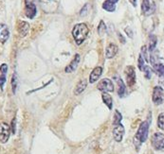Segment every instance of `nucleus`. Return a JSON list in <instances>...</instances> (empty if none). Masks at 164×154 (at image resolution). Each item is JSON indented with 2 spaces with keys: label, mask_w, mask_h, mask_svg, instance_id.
<instances>
[{
  "label": "nucleus",
  "mask_w": 164,
  "mask_h": 154,
  "mask_svg": "<svg viewBox=\"0 0 164 154\" xmlns=\"http://www.w3.org/2000/svg\"><path fill=\"white\" fill-rule=\"evenodd\" d=\"M88 32H89V28L86 24L81 23L75 25V27L72 29V36L75 40V43L78 45H82L86 39Z\"/></svg>",
  "instance_id": "nucleus-1"
},
{
  "label": "nucleus",
  "mask_w": 164,
  "mask_h": 154,
  "mask_svg": "<svg viewBox=\"0 0 164 154\" xmlns=\"http://www.w3.org/2000/svg\"><path fill=\"white\" fill-rule=\"evenodd\" d=\"M0 72L2 73V75H6L8 72V65L6 63H2L1 66H0Z\"/></svg>",
  "instance_id": "nucleus-30"
},
{
  "label": "nucleus",
  "mask_w": 164,
  "mask_h": 154,
  "mask_svg": "<svg viewBox=\"0 0 164 154\" xmlns=\"http://www.w3.org/2000/svg\"><path fill=\"white\" fill-rule=\"evenodd\" d=\"M153 148L155 150H163L164 149V134L161 132H155L151 138Z\"/></svg>",
  "instance_id": "nucleus-3"
},
{
  "label": "nucleus",
  "mask_w": 164,
  "mask_h": 154,
  "mask_svg": "<svg viewBox=\"0 0 164 154\" xmlns=\"http://www.w3.org/2000/svg\"><path fill=\"white\" fill-rule=\"evenodd\" d=\"M121 119H123V115H121V114L119 111L116 110L114 114V118H113V125L117 126V125H119V124H121Z\"/></svg>",
  "instance_id": "nucleus-21"
},
{
  "label": "nucleus",
  "mask_w": 164,
  "mask_h": 154,
  "mask_svg": "<svg viewBox=\"0 0 164 154\" xmlns=\"http://www.w3.org/2000/svg\"><path fill=\"white\" fill-rule=\"evenodd\" d=\"M138 69H140V71H142L143 66H144V60H143V58H142V55H140V56H138Z\"/></svg>",
  "instance_id": "nucleus-28"
},
{
  "label": "nucleus",
  "mask_w": 164,
  "mask_h": 154,
  "mask_svg": "<svg viewBox=\"0 0 164 154\" xmlns=\"http://www.w3.org/2000/svg\"><path fill=\"white\" fill-rule=\"evenodd\" d=\"M155 45H157V37L155 35L150 36V43H149V51L150 52H153L154 49L155 48Z\"/></svg>",
  "instance_id": "nucleus-22"
},
{
  "label": "nucleus",
  "mask_w": 164,
  "mask_h": 154,
  "mask_svg": "<svg viewBox=\"0 0 164 154\" xmlns=\"http://www.w3.org/2000/svg\"><path fill=\"white\" fill-rule=\"evenodd\" d=\"M148 132H149V121H143L141 124L135 136V145H137L138 148L140 147L141 143L145 142L148 138Z\"/></svg>",
  "instance_id": "nucleus-2"
},
{
  "label": "nucleus",
  "mask_w": 164,
  "mask_h": 154,
  "mask_svg": "<svg viewBox=\"0 0 164 154\" xmlns=\"http://www.w3.org/2000/svg\"><path fill=\"white\" fill-rule=\"evenodd\" d=\"M118 35H119V39L121 40V43H123V44H125V39L123 37V35H121V33H119V34H118Z\"/></svg>",
  "instance_id": "nucleus-34"
},
{
  "label": "nucleus",
  "mask_w": 164,
  "mask_h": 154,
  "mask_svg": "<svg viewBox=\"0 0 164 154\" xmlns=\"http://www.w3.org/2000/svg\"><path fill=\"white\" fill-rule=\"evenodd\" d=\"M158 127L164 131V113H161L158 117Z\"/></svg>",
  "instance_id": "nucleus-24"
},
{
  "label": "nucleus",
  "mask_w": 164,
  "mask_h": 154,
  "mask_svg": "<svg viewBox=\"0 0 164 154\" xmlns=\"http://www.w3.org/2000/svg\"><path fill=\"white\" fill-rule=\"evenodd\" d=\"M119 1V0H106L103 3V9L106 10V11L113 12L116 10V3Z\"/></svg>",
  "instance_id": "nucleus-15"
},
{
  "label": "nucleus",
  "mask_w": 164,
  "mask_h": 154,
  "mask_svg": "<svg viewBox=\"0 0 164 154\" xmlns=\"http://www.w3.org/2000/svg\"><path fill=\"white\" fill-rule=\"evenodd\" d=\"M98 90L102 91L103 93H112L114 92V84H113L112 80L110 79H103L100 80L97 86Z\"/></svg>",
  "instance_id": "nucleus-6"
},
{
  "label": "nucleus",
  "mask_w": 164,
  "mask_h": 154,
  "mask_svg": "<svg viewBox=\"0 0 164 154\" xmlns=\"http://www.w3.org/2000/svg\"><path fill=\"white\" fill-rule=\"evenodd\" d=\"M16 119L14 118L12 119V121H11V133H15V131H16Z\"/></svg>",
  "instance_id": "nucleus-31"
},
{
  "label": "nucleus",
  "mask_w": 164,
  "mask_h": 154,
  "mask_svg": "<svg viewBox=\"0 0 164 154\" xmlns=\"http://www.w3.org/2000/svg\"><path fill=\"white\" fill-rule=\"evenodd\" d=\"M141 11L142 14L149 16L155 11V4L153 0H142L141 3Z\"/></svg>",
  "instance_id": "nucleus-5"
},
{
  "label": "nucleus",
  "mask_w": 164,
  "mask_h": 154,
  "mask_svg": "<svg viewBox=\"0 0 164 154\" xmlns=\"http://www.w3.org/2000/svg\"><path fill=\"white\" fill-rule=\"evenodd\" d=\"M10 37L9 28L5 24H0V43H6Z\"/></svg>",
  "instance_id": "nucleus-12"
},
{
  "label": "nucleus",
  "mask_w": 164,
  "mask_h": 154,
  "mask_svg": "<svg viewBox=\"0 0 164 154\" xmlns=\"http://www.w3.org/2000/svg\"><path fill=\"white\" fill-rule=\"evenodd\" d=\"M102 74H103V68L101 66L95 67L94 69L91 71V73L89 75V82L90 83H95L96 81L101 78Z\"/></svg>",
  "instance_id": "nucleus-11"
},
{
  "label": "nucleus",
  "mask_w": 164,
  "mask_h": 154,
  "mask_svg": "<svg viewBox=\"0 0 164 154\" xmlns=\"http://www.w3.org/2000/svg\"><path fill=\"white\" fill-rule=\"evenodd\" d=\"M17 85H18V79H17V75L14 74L11 78V88H12V93L15 94L16 93V89H17Z\"/></svg>",
  "instance_id": "nucleus-23"
},
{
  "label": "nucleus",
  "mask_w": 164,
  "mask_h": 154,
  "mask_svg": "<svg viewBox=\"0 0 164 154\" xmlns=\"http://www.w3.org/2000/svg\"><path fill=\"white\" fill-rule=\"evenodd\" d=\"M142 71L144 72V75H145L146 79H151V76H152V70H151V68L148 65H144Z\"/></svg>",
  "instance_id": "nucleus-26"
},
{
  "label": "nucleus",
  "mask_w": 164,
  "mask_h": 154,
  "mask_svg": "<svg viewBox=\"0 0 164 154\" xmlns=\"http://www.w3.org/2000/svg\"><path fill=\"white\" fill-rule=\"evenodd\" d=\"M118 50H119V48L115 44H109L106 50V57L107 59L114 58L118 53Z\"/></svg>",
  "instance_id": "nucleus-14"
},
{
  "label": "nucleus",
  "mask_w": 164,
  "mask_h": 154,
  "mask_svg": "<svg viewBox=\"0 0 164 154\" xmlns=\"http://www.w3.org/2000/svg\"><path fill=\"white\" fill-rule=\"evenodd\" d=\"M102 98L103 100V103L107 106V108L109 110L112 109V106H113V99H112V97L109 95L108 93H103L102 94Z\"/></svg>",
  "instance_id": "nucleus-19"
},
{
  "label": "nucleus",
  "mask_w": 164,
  "mask_h": 154,
  "mask_svg": "<svg viewBox=\"0 0 164 154\" xmlns=\"http://www.w3.org/2000/svg\"><path fill=\"white\" fill-rule=\"evenodd\" d=\"M125 32H126V34H127V35L130 38H133V32H132L131 28H125Z\"/></svg>",
  "instance_id": "nucleus-33"
},
{
  "label": "nucleus",
  "mask_w": 164,
  "mask_h": 154,
  "mask_svg": "<svg viewBox=\"0 0 164 154\" xmlns=\"http://www.w3.org/2000/svg\"><path fill=\"white\" fill-rule=\"evenodd\" d=\"M89 10H90V6H89V4H86L85 6H83L82 8V10L81 11H80V15L83 16V17H85L88 14V12H89Z\"/></svg>",
  "instance_id": "nucleus-25"
},
{
  "label": "nucleus",
  "mask_w": 164,
  "mask_h": 154,
  "mask_svg": "<svg viewBox=\"0 0 164 154\" xmlns=\"http://www.w3.org/2000/svg\"><path fill=\"white\" fill-rule=\"evenodd\" d=\"M124 132H125L124 127L121 124L114 126V129H113V138H114L116 142H121V140L123 138Z\"/></svg>",
  "instance_id": "nucleus-10"
},
{
  "label": "nucleus",
  "mask_w": 164,
  "mask_h": 154,
  "mask_svg": "<svg viewBox=\"0 0 164 154\" xmlns=\"http://www.w3.org/2000/svg\"><path fill=\"white\" fill-rule=\"evenodd\" d=\"M130 2L132 3V5H133L134 7L137 6V0H130Z\"/></svg>",
  "instance_id": "nucleus-35"
},
{
  "label": "nucleus",
  "mask_w": 164,
  "mask_h": 154,
  "mask_svg": "<svg viewBox=\"0 0 164 154\" xmlns=\"http://www.w3.org/2000/svg\"><path fill=\"white\" fill-rule=\"evenodd\" d=\"M11 133V126H9L5 122L0 123V143L6 144L10 139Z\"/></svg>",
  "instance_id": "nucleus-4"
},
{
  "label": "nucleus",
  "mask_w": 164,
  "mask_h": 154,
  "mask_svg": "<svg viewBox=\"0 0 164 154\" xmlns=\"http://www.w3.org/2000/svg\"><path fill=\"white\" fill-rule=\"evenodd\" d=\"M141 53L143 54V58L146 60L147 62H148L149 60H148V56H147V48H146L145 45H143V46L141 48Z\"/></svg>",
  "instance_id": "nucleus-32"
},
{
  "label": "nucleus",
  "mask_w": 164,
  "mask_h": 154,
  "mask_svg": "<svg viewBox=\"0 0 164 154\" xmlns=\"http://www.w3.org/2000/svg\"><path fill=\"white\" fill-rule=\"evenodd\" d=\"M29 31V25L27 23V22H22L19 23V26H18V32H19V35L21 37H25L28 34Z\"/></svg>",
  "instance_id": "nucleus-18"
},
{
  "label": "nucleus",
  "mask_w": 164,
  "mask_h": 154,
  "mask_svg": "<svg viewBox=\"0 0 164 154\" xmlns=\"http://www.w3.org/2000/svg\"><path fill=\"white\" fill-rule=\"evenodd\" d=\"M87 86V81L86 79H81L79 81V82L77 83L76 85V87H75L74 89V94H75V96H79L80 94H82L83 91L86 90Z\"/></svg>",
  "instance_id": "nucleus-17"
},
{
  "label": "nucleus",
  "mask_w": 164,
  "mask_h": 154,
  "mask_svg": "<svg viewBox=\"0 0 164 154\" xmlns=\"http://www.w3.org/2000/svg\"><path fill=\"white\" fill-rule=\"evenodd\" d=\"M154 70L159 77H164V65L162 63H154Z\"/></svg>",
  "instance_id": "nucleus-20"
},
{
  "label": "nucleus",
  "mask_w": 164,
  "mask_h": 154,
  "mask_svg": "<svg viewBox=\"0 0 164 154\" xmlns=\"http://www.w3.org/2000/svg\"><path fill=\"white\" fill-rule=\"evenodd\" d=\"M79 62H80V55L76 54L75 55V57L73 58V60L71 61V62L65 68V72L66 73H72V72H74L75 70H76Z\"/></svg>",
  "instance_id": "nucleus-13"
},
{
  "label": "nucleus",
  "mask_w": 164,
  "mask_h": 154,
  "mask_svg": "<svg viewBox=\"0 0 164 154\" xmlns=\"http://www.w3.org/2000/svg\"><path fill=\"white\" fill-rule=\"evenodd\" d=\"M37 13V9L35 4L31 0H26V7H25V14L29 19H33Z\"/></svg>",
  "instance_id": "nucleus-8"
},
{
  "label": "nucleus",
  "mask_w": 164,
  "mask_h": 154,
  "mask_svg": "<svg viewBox=\"0 0 164 154\" xmlns=\"http://www.w3.org/2000/svg\"><path fill=\"white\" fill-rule=\"evenodd\" d=\"M7 80V78H6V75H1L0 76V89L3 90L4 88V84H5Z\"/></svg>",
  "instance_id": "nucleus-29"
},
{
  "label": "nucleus",
  "mask_w": 164,
  "mask_h": 154,
  "mask_svg": "<svg viewBox=\"0 0 164 154\" xmlns=\"http://www.w3.org/2000/svg\"><path fill=\"white\" fill-rule=\"evenodd\" d=\"M126 79H127V84L129 87H132L136 83V72L133 66H128L125 69Z\"/></svg>",
  "instance_id": "nucleus-9"
},
{
  "label": "nucleus",
  "mask_w": 164,
  "mask_h": 154,
  "mask_svg": "<svg viewBox=\"0 0 164 154\" xmlns=\"http://www.w3.org/2000/svg\"><path fill=\"white\" fill-rule=\"evenodd\" d=\"M115 79L117 80V84H118V95H119L120 97H123L126 92V87L125 84L123 82V80L121 78H118V77H115Z\"/></svg>",
  "instance_id": "nucleus-16"
},
{
  "label": "nucleus",
  "mask_w": 164,
  "mask_h": 154,
  "mask_svg": "<svg viewBox=\"0 0 164 154\" xmlns=\"http://www.w3.org/2000/svg\"><path fill=\"white\" fill-rule=\"evenodd\" d=\"M106 24H104L103 21H101L99 27H98V32H99V34H100V35H103V34L106 32Z\"/></svg>",
  "instance_id": "nucleus-27"
},
{
  "label": "nucleus",
  "mask_w": 164,
  "mask_h": 154,
  "mask_svg": "<svg viewBox=\"0 0 164 154\" xmlns=\"http://www.w3.org/2000/svg\"><path fill=\"white\" fill-rule=\"evenodd\" d=\"M153 102L155 105H160L164 100V90L160 86H155L153 90Z\"/></svg>",
  "instance_id": "nucleus-7"
}]
</instances>
